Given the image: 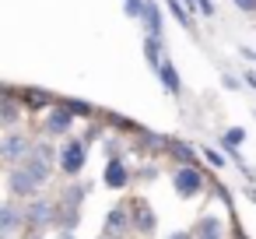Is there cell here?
I'll return each mask as SVG.
<instances>
[{"instance_id":"21","label":"cell","mask_w":256,"mask_h":239,"mask_svg":"<svg viewBox=\"0 0 256 239\" xmlns=\"http://www.w3.org/2000/svg\"><path fill=\"white\" fill-rule=\"evenodd\" d=\"M204 158H207V162H210L214 169H224V158H221V155H218L214 148H204Z\"/></svg>"},{"instance_id":"18","label":"cell","mask_w":256,"mask_h":239,"mask_svg":"<svg viewBox=\"0 0 256 239\" xmlns=\"http://www.w3.org/2000/svg\"><path fill=\"white\" fill-rule=\"evenodd\" d=\"M64 106H67L74 116H92V106H88V102H81V99H67Z\"/></svg>"},{"instance_id":"7","label":"cell","mask_w":256,"mask_h":239,"mask_svg":"<svg viewBox=\"0 0 256 239\" xmlns=\"http://www.w3.org/2000/svg\"><path fill=\"white\" fill-rule=\"evenodd\" d=\"M28 155H32V144H28L25 137L11 134V137L4 141V158H8V162H14V158H28Z\"/></svg>"},{"instance_id":"25","label":"cell","mask_w":256,"mask_h":239,"mask_svg":"<svg viewBox=\"0 0 256 239\" xmlns=\"http://www.w3.org/2000/svg\"><path fill=\"white\" fill-rule=\"evenodd\" d=\"M172 239H190V235H186V232H179V235H172Z\"/></svg>"},{"instance_id":"16","label":"cell","mask_w":256,"mask_h":239,"mask_svg":"<svg viewBox=\"0 0 256 239\" xmlns=\"http://www.w3.org/2000/svg\"><path fill=\"white\" fill-rule=\"evenodd\" d=\"M18 123V106H14V99L8 95L4 99V127H14Z\"/></svg>"},{"instance_id":"14","label":"cell","mask_w":256,"mask_h":239,"mask_svg":"<svg viewBox=\"0 0 256 239\" xmlns=\"http://www.w3.org/2000/svg\"><path fill=\"white\" fill-rule=\"evenodd\" d=\"M137 225H140L144 232H151V228H154V211H151L148 204H137Z\"/></svg>"},{"instance_id":"9","label":"cell","mask_w":256,"mask_h":239,"mask_svg":"<svg viewBox=\"0 0 256 239\" xmlns=\"http://www.w3.org/2000/svg\"><path fill=\"white\" fill-rule=\"evenodd\" d=\"M158 74H162V85L168 88V95H179V92H182V81H179V74H176V67H172L168 57H165V64L158 67Z\"/></svg>"},{"instance_id":"11","label":"cell","mask_w":256,"mask_h":239,"mask_svg":"<svg viewBox=\"0 0 256 239\" xmlns=\"http://www.w3.org/2000/svg\"><path fill=\"white\" fill-rule=\"evenodd\" d=\"M168 151H172L179 162H186V165H193V162H196V151H193V148H186L182 141H168Z\"/></svg>"},{"instance_id":"4","label":"cell","mask_w":256,"mask_h":239,"mask_svg":"<svg viewBox=\"0 0 256 239\" xmlns=\"http://www.w3.org/2000/svg\"><path fill=\"white\" fill-rule=\"evenodd\" d=\"M8 183H11V190H14L18 197H28V193H32L36 186H39V183H36V176H32V172H28L25 165H18V169L11 172V179H8Z\"/></svg>"},{"instance_id":"1","label":"cell","mask_w":256,"mask_h":239,"mask_svg":"<svg viewBox=\"0 0 256 239\" xmlns=\"http://www.w3.org/2000/svg\"><path fill=\"white\" fill-rule=\"evenodd\" d=\"M172 183H176V193L179 197H196L204 190V172L196 165H179L176 176H172Z\"/></svg>"},{"instance_id":"8","label":"cell","mask_w":256,"mask_h":239,"mask_svg":"<svg viewBox=\"0 0 256 239\" xmlns=\"http://www.w3.org/2000/svg\"><path fill=\"white\" fill-rule=\"evenodd\" d=\"M126 165L120 162V158H109V165H106V183L112 186V190H120V186H126Z\"/></svg>"},{"instance_id":"10","label":"cell","mask_w":256,"mask_h":239,"mask_svg":"<svg viewBox=\"0 0 256 239\" xmlns=\"http://www.w3.org/2000/svg\"><path fill=\"white\" fill-rule=\"evenodd\" d=\"M193 239H221V221L218 218H204Z\"/></svg>"},{"instance_id":"5","label":"cell","mask_w":256,"mask_h":239,"mask_svg":"<svg viewBox=\"0 0 256 239\" xmlns=\"http://www.w3.org/2000/svg\"><path fill=\"white\" fill-rule=\"evenodd\" d=\"M140 18H144V25H148V36H151V39H158V36H162V11H158L154 0H144Z\"/></svg>"},{"instance_id":"20","label":"cell","mask_w":256,"mask_h":239,"mask_svg":"<svg viewBox=\"0 0 256 239\" xmlns=\"http://www.w3.org/2000/svg\"><path fill=\"white\" fill-rule=\"evenodd\" d=\"M168 11H172V15H176V18H179L182 25H190V15L182 11V4H179V0H168Z\"/></svg>"},{"instance_id":"22","label":"cell","mask_w":256,"mask_h":239,"mask_svg":"<svg viewBox=\"0 0 256 239\" xmlns=\"http://www.w3.org/2000/svg\"><path fill=\"white\" fill-rule=\"evenodd\" d=\"M235 4H238L242 11H256V0H235Z\"/></svg>"},{"instance_id":"27","label":"cell","mask_w":256,"mask_h":239,"mask_svg":"<svg viewBox=\"0 0 256 239\" xmlns=\"http://www.w3.org/2000/svg\"><path fill=\"white\" fill-rule=\"evenodd\" d=\"M32 239H42V235H32Z\"/></svg>"},{"instance_id":"13","label":"cell","mask_w":256,"mask_h":239,"mask_svg":"<svg viewBox=\"0 0 256 239\" xmlns=\"http://www.w3.org/2000/svg\"><path fill=\"white\" fill-rule=\"evenodd\" d=\"M144 53H148V64H151L154 71L165 64V57H162V50H158V39H148V43H144Z\"/></svg>"},{"instance_id":"19","label":"cell","mask_w":256,"mask_h":239,"mask_svg":"<svg viewBox=\"0 0 256 239\" xmlns=\"http://www.w3.org/2000/svg\"><path fill=\"white\" fill-rule=\"evenodd\" d=\"M25 106L39 109V106H46V95H42V92H25Z\"/></svg>"},{"instance_id":"23","label":"cell","mask_w":256,"mask_h":239,"mask_svg":"<svg viewBox=\"0 0 256 239\" xmlns=\"http://www.w3.org/2000/svg\"><path fill=\"white\" fill-rule=\"evenodd\" d=\"M246 85H249V88L256 92V74H252V71H246Z\"/></svg>"},{"instance_id":"2","label":"cell","mask_w":256,"mask_h":239,"mask_svg":"<svg viewBox=\"0 0 256 239\" xmlns=\"http://www.w3.org/2000/svg\"><path fill=\"white\" fill-rule=\"evenodd\" d=\"M84 158H88L84 141H70V144H64V151H60V169L70 172V176H78V172L84 169Z\"/></svg>"},{"instance_id":"3","label":"cell","mask_w":256,"mask_h":239,"mask_svg":"<svg viewBox=\"0 0 256 239\" xmlns=\"http://www.w3.org/2000/svg\"><path fill=\"white\" fill-rule=\"evenodd\" d=\"M53 218H56V211H53L50 200H28V207H25L28 228H39V225H46V221H53Z\"/></svg>"},{"instance_id":"17","label":"cell","mask_w":256,"mask_h":239,"mask_svg":"<svg viewBox=\"0 0 256 239\" xmlns=\"http://www.w3.org/2000/svg\"><path fill=\"white\" fill-rule=\"evenodd\" d=\"M242 141H246V130H242V127H232V130L224 134V148H232V151H235Z\"/></svg>"},{"instance_id":"6","label":"cell","mask_w":256,"mask_h":239,"mask_svg":"<svg viewBox=\"0 0 256 239\" xmlns=\"http://www.w3.org/2000/svg\"><path fill=\"white\" fill-rule=\"evenodd\" d=\"M70 123H74V113H70L67 106H60V109H50V116H46V127H50L53 134H64V130H70Z\"/></svg>"},{"instance_id":"24","label":"cell","mask_w":256,"mask_h":239,"mask_svg":"<svg viewBox=\"0 0 256 239\" xmlns=\"http://www.w3.org/2000/svg\"><path fill=\"white\" fill-rule=\"evenodd\" d=\"M60 239H74V235H70V228H67V232H64V235H60Z\"/></svg>"},{"instance_id":"12","label":"cell","mask_w":256,"mask_h":239,"mask_svg":"<svg viewBox=\"0 0 256 239\" xmlns=\"http://www.w3.org/2000/svg\"><path fill=\"white\" fill-rule=\"evenodd\" d=\"M106 228H109V232H123V228H126V211H123V207H112V211L106 214Z\"/></svg>"},{"instance_id":"15","label":"cell","mask_w":256,"mask_h":239,"mask_svg":"<svg viewBox=\"0 0 256 239\" xmlns=\"http://www.w3.org/2000/svg\"><path fill=\"white\" fill-rule=\"evenodd\" d=\"M0 218H4V232L11 235V232H14V225H18V211H14L11 204H4V211H0Z\"/></svg>"},{"instance_id":"26","label":"cell","mask_w":256,"mask_h":239,"mask_svg":"<svg viewBox=\"0 0 256 239\" xmlns=\"http://www.w3.org/2000/svg\"><path fill=\"white\" fill-rule=\"evenodd\" d=\"M246 57H249V60H256V53H249V50H246Z\"/></svg>"}]
</instances>
